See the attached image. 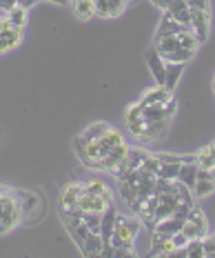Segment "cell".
<instances>
[{
	"instance_id": "obj_19",
	"label": "cell",
	"mask_w": 215,
	"mask_h": 258,
	"mask_svg": "<svg viewBox=\"0 0 215 258\" xmlns=\"http://www.w3.org/2000/svg\"><path fill=\"white\" fill-rule=\"evenodd\" d=\"M102 245H104V238H102V234L100 232H91L87 238H84V243H82V247H80V251H82L84 256H100Z\"/></svg>"
},
{
	"instance_id": "obj_35",
	"label": "cell",
	"mask_w": 215,
	"mask_h": 258,
	"mask_svg": "<svg viewBox=\"0 0 215 258\" xmlns=\"http://www.w3.org/2000/svg\"><path fill=\"white\" fill-rule=\"evenodd\" d=\"M171 240H173V243H175L177 249H182V247H186V243H189V238H186V234L182 232V229H180V232H175L173 236H171Z\"/></svg>"
},
{
	"instance_id": "obj_17",
	"label": "cell",
	"mask_w": 215,
	"mask_h": 258,
	"mask_svg": "<svg viewBox=\"0 0 215 258\" xmlns=\"http://www.w3.org/2000/svg\"><path fill=\"white\" fill-rule=\"evenodd\" d=\"M16 198H18V205H20V212H23V218L29 216L36 207H38L40 198L38 194L34 191H27V189H16Z\"/></svg>"
},
{
	"instance_id": "obj_28",
	"label": "cell",
	"mask_w": 215,
	"mask_h": 258,
	"mask_svg": "<svg viewBox=\"0 0 215 258\" xmlns=\"http://www.w3.org/2000/svg\"><path fill=\"white\" fill-rule=\"evenodd\" d=\"M191 191H193V196L195 198H206V196H211V194L215 191V182L211 178H197L195 185L191 187Z\"/></svg>"
},
{
	"instance_id": "obj_20",
	"label": "cell",
	"mask_w": 215,
	"mask_h": 258,
	"mask_svg": "<svg viewBox=\"0 0 215 258\" xmlns=\"http://www.w3.org/2000/svg\"><path fill=\"white\" fill-rule=\"evenodd\" d=\"M169 125H171V120L149 122V127H147V138H144V141H149V143H160V141H164L166 134H169Z\"/></svg>"
},
{
	"instance_id": "obj_4",
	"label": "cell",
	"mask_w": 215,
	"mask_h": 258,
	"mask_svg": "<svg viewBox=\"0 0 215 258\" xmlns=\"http://www.w3.org/2000/svg\"><path fill=\"white\" fill-rule=\"evenodd\" d=\"M76 152L82 160V165H87L91 169H102V154L98 141H84L82 136L76 138Z\"/></svg>"
},
{
	"instance_id": "obj_42",
	"label": "cell",
	"mask_w": 215,
	"mask_h": 258,
	"mask_svg": "<svg viewBox=\"0 0 215 258\" xmlns=\"http://www.w3.org/2000/svg\"><path fill=\"white\" fill-rule=\"evenodd\" d=\"M211 180L215 182V165H213V167H211Z\"/></svg>"
},
{
	"instance_id": "obj_23",
	"label": "cell",
	"mask_w": 215,
	"mask_h": 258,
	"mask_svg": "<svg viewBox=\"0 0 215 258\" xmlns=\"http://www.w3.org/2000/svg\"><path fill=\"white\" fill-rule=\"evenodd\" d=\"M177 180H180L182 185H186V187L191 189V187L195 185V180H197V163H182Z\"/></svg>"
},
{
	"instance_id": "obj_5",
	"label": "cell",
	"mask_w": 215,
	"mask_h": 258,
	"mask_svg": "<svg viewBox=\"0 0 215 258\" xmlns=\"http://www.w3.org/2000/svg\"><path fill=\"white\" fill-rule=\"evenodd\" d=\"M182 232L186 234L189 240L208 236V220H206V216H204V212L200 207H193L189 212V218H186L184 225H182Z\"/></svg>"
},
{
	"instance_id": "obj_16",
	"label": "cell",
	"mask_w": 215,
	"mask_h": 258,
	"mask_svg": "<svg viewBox=\"0 0 215 258\" xmlns=\"http://www.w3.org/2000/svg\"><path fill=\"white\" fill-rule=\"evenodd\" d=\"M116 218H118L116 205H109L104 212H102L100 234H102V238H104V243H111V234H114V227H116Z\"/></svg>"
},
{
	"instance_id": "obj_7",
	"label": "cell",
	"mask_w": 215,
	"mask_h": 258,
	"mask_svg": "<svg viewBox=\"0 0 215 258\" xmlns=\"http://www.w3.org/2000/svg\"><path fill=\"white\" fill-rule=\"evenodd\" d=\"M109 205H114V198H104V196H93V194L82 191L78 198V209L80 214H89V212H98L102 214Z\"/></svg>"
},
{
	"instance_id": "obj_14",
	"label": "cell",
	"mask_w": 215,
	"mask_h": 258,
	"mask_svg": "<svg viewBox=\"0 0 215 258\" xmlns=\"http://www.w3.org/2000/svg\"><path fill=\"white\" fill-rule=\"evenodd\" d=\"M120 143H125V134H122L120 129H116V127H109V129H106V132L98 138V145H100V154H102V158H104V156L109 154L114 147H118Z\"/></svg>"
},
{
	"instance_id": "obj_13",
	"label": "cell",
	"mask_w": 215,
	"mask_h": 258,
	"mask_svg": "<svg viewBox=\"0 0 215 258\" xmlns=\"http://www.w3.org/2000/svg\"><path fill=\"white\" fill-rule=\"evenodd\" d=\"M173 98V91L166 89L164 85H155V87L147 89L140 98V105H164Z\"/></svg>"
},
{
	"instance_id": "obj_41",
	"label": "cell",
	"mask_w": 215,
	"mask_h": 258,
	"mask_svg": "<svg viewBox=\"0 0 215 258\" xmlns=\"http://www.w3.org/2000/svg\"><path fill=\"white\" fill-rule=\"evenodd\" d=\"M49 3H56V5H67L69 0H49Z\"/></svg>"
},
{
	"instance_id": "obj_32",
	"label": "cell",
	"mask_w": 215,
	"mask_h": 258,
	"mask_svg": "<svg viewBox=\"0 0 215 258\" xmlns=\"http://www.w3.org/2000/svg\"><path fill=\"white\" fill-rule=\"evenodd\" d=\"M180 167H182V163H166V165H160L158 176H160V178L175 180L177 176H180Z\"/></svg>"
},
{
	"instance_id": "obj_40",
	"label": "cell",
	"mask_w": 215,
	"mask_h": 258,
	"mask_svg": "<svg viewBox=\"0 0 215 258\" xmlns=\"http://www.w3.org/2000/svg\"><path fill=\"white\" fill-rule=\"evenodd\" d=\"M9 23H7V18H3V16H0V29H3V27H7Z\"/></svg>"
},
{
	"instance_id": "obj_27",
	"label": "cell",
	"mask_w": 215,
	"mask_h": 258,
	"mask_svg": "<svg viewBox=\"0 0 215 258\" xmlns=\"http://www.w3.org/2000/svg\"><path fill=\"white\" fill-rule=\"evenodd\" d=\"M147 156L149 152H144V149H129V154H127V158L122 160V163L127 165V169H140L144 165V160H147Z\"/></svg>"
},
{
	"instance_id": "obj_43",
	"label": "cell",
	"mask_w": 215,
	"mask_h": 258,
	"mask_svg": "<svg viewBox=\"0 0 215 258\" xmlns=\"http://www.w3.org/2000/svg\"><path fill=\"white\" fill-rule=\"evenodd\" d=\"M211 149H213V156H215V143H213V145H211Z\"/></svg>"
},
{
	"instance_id": "obj_11",
	"label": "cell",
	"mask_w": 215,
	"mask_h": 258,
	"mask_svg": "<svg viewBox=\"0 0 215 258\" xmlns=\"http://www.w3.org/2000/svg\"><path fill=\"white\" fill-rule=\"evenodd\" d=\"M20 42H23V29L12 27V25H7V27L0 29V53L16 49Z\"/></svg>"
},
{
	"instance_id": "obj_12",
	"label": "cell",
	"mask_w": 215,
	"mask_h": 258,
	"mask_svg": "<svg viewBox=\"0 0 215 258\" xmlns=\"http://www.w3.org/2000/svg\"><path fill=\"white\" fill-rule=\"evenodd\" d=\"M129 149H131V147H129V145H127V141H125V143H120V145H118V147H114L109 154L104 156V158H102V169H100V171H109V174H114L118 165H120L122 160L127 158Z\"/></svg>"
},
{
	"instance_id": "obj_24",
	"label": "cell",
	"mask_w": 215,
	"mask_h": 258,
	"mask_svg": "<svg viewBox=\"0 0 215 258\" xmlns=\"http://www.w3.org/2000/svg\"><path fill=\"white\" fill-rule=\"evenodd\" d=\"M73 12L80 20H89L95 16V0H73Z\"/></svg>"
},
{
	"instance_id": "obj_22",
	"label": "cell",
	"mask_w": 215,
	"mask_h": 258,
	"mask_svg": "<svg viewBox=\"0 0 215 258\" xmlns=\"http://www.w3.org/2000/svg\"><path fill=\"white\" fill-rule=\"evenodd\" d=\"M7 23L12 25V27H18V29H25V25H27V20H29V9H25V7H20V5H16V7L9 12L7 16Z\"/></svg>"
},
{
	"instance_id": "obj_33",
	"label": "cell",
	"mask_w": 215,
	"mask_h": 258,
	"mask_svg": "<svg viewBox=\"0 0 215 258\" xmlns=\"http://www.w3.org/2000/svg\"><path fill=\"white\" fill-rule=\"evenodd\" d=\"M84 223L89 225L91 232H100V225H102V214L98 212H89V214H82Z\"/></svg>"
},
{
	"instance_id": "obj_8",
	"label": "cell",
	"mask_w": 215,
	"mask_h": 258,
	"mask_svg": "<svg viewBox=\"0 0 215 258\" xmlns=\"http://www.w3.org/2000/svg\"><path fill=\"white\" fill-rule=\"evenodd\" d=\"M191 29L200 42H206L208 29H211V14L208 9H193L191 12Z\"/></svg>"
},
{
	"instance_id": "obj_36",
	"label": "cell",
	"mask_w": 215,
	"mask_h": 258,
	"mask_svg": "<svg viewBox=\"0 0 215 258\" xmlns=\"http://www.w3.org/2000/svg\"><path fill=\"white\" fill-rule=\"evenodd\" d=\"M18 5V0H0V14H9Z\"/></svg>"
},
{
	"instance_id": "obj_21",
	"label": "cell",
	"mask_w": 215,
	"mask_h": 258,
	"mask_svg": "<svg viewBox=\"0 0 215 258\" xmlns=\"http://www.w3.org/2000/svg\"><path fill=\"white\" fill-rule=\"evenodd\" d=\"M175 256H186V258H204V238H193L186 243V247L175 251Z\"/></svg>"
},
{
	"instance_id": "obj_38",
	"label": "cell",
	"mask_w": 215,
	"mask_h": 258,
	"mask_svg": "<svg viewBox=\"0 0 215 258\" xmlns=\"http://www.w3.org/2000/svg\"><path fill=\"white\" fill-rule=\"evenodd\" d=\"M182 163H197V156H195V154H186V156H182Z\"/></svg>"
},
{
	"instance_id": "obj_29",
	"label": "cell",
	"mask_w": 215,
	"mask_h": 258,
	"mask_svg": "<svg viewBox=\"0 0 215 258\" xmlns=\"http://www.w3.org/2000/svg\"><path fill=\"white\" fill-rule=\"evenodd\" d=\"M109 127H111L109 122H91V125L84 129V132L80 134V136H82L84 141H98V138H100Z\"/></svg>"
},
{
	"instance_id": "obj_6",
	"label": "cell",
	"mask_w": 215,
	"mask_h": 258,
	"mask_svg": "<svg viewBox=\"0 0 215 258\" xmlns=\"http://www.w3.org/2000/svg\"><path fill=\"white\" fill-rule=\"evenodd\" d=\"M82 191H84V182H78V180L67 182L60 191V198H58L60 212H73V209L78 207V198Z\"/></svg>"
},
{
	"instance_id": "obj_39",
	"label": "cell",
	"mask_w": 215,
	"mask_h": 258,
	"mask_svg": "<svg viewBox=\"0 0 215 258\" xmlns=\"http://www.w3.org/2000/svg\"><path fill=\"white\" fill-rule=\"evenodd\" d=\"M18 5L20 7H25V9H31L36 5V0H18Z\"/></svg>"
},
{
	"instance_id": "obj_31",
	"label": "cell",
	"mask_w": 215,
	"mask_h": 258,
	"mask_svg": "<svg viewBox=\"0 0 215 258\" xmlns=\"http://www.w3.org/2000/svg\"><path fill=\"white\" fill-rule=\"evenodd\" d=\"M120 198L131 207V203L138 198V185H133V182H120Z\"/></svg>"
},
{
	"instance_id": "obj_2",
	"label": "cell",
	"mask_w": 215,
	"mask_h": 258,
	"mask_svg": "<svg viewBox=\"0 0 215 258\" xmlns=\"http://www.w3.org/2000/svg\"><path fill=\"white\" fill-rule=\"evenodd\" d=\"M20 220H23V212H20L18 198H16V189H12L0 201V234L14 229Z\"/></svg>"
},
{
	"instance_id": "obj_37",
	"label": "cell",
	"mask_w": 215,
	"mask_h": 258,
	"mask_svg": "<svg viewBox=\"0 0 215 258\" xmlns=\"http://www.w3.org/2000/svg\"><path fill=\"white\" fill-rule=\"evenodd\" d=\"M151 3H153L158 9H162V12H164V9L169 7V3H171V0H151Z\"/></svg>"
},
{
	"instance_id": "obj_26",
	"label": "cell",
	"mask_w": 215,
	"mask_h": 258,
	"mask_svg": "<svg viewBox=\"0 0 215 258\" xmlns=\"http://www.w3.org/2000/svg\"><path fill=\"white\" fill-rule=\"evenodd\" d=\"M84 191L87 194H93V196H104V198H114L111 196V189L104 180L100 178H91V180H84Z\"/></svg>"
},
{
	"instance_id": "obj_25",
	"label": "cell",
	"mask_w": 215,
	"mask_h": 258,
	"mask_svg": "<svg viewBox=\"0 0 215 258\" xmlns=\"http://www.w3.org/2000/svg\"><path fill=\"white\" fill-rule=\"evenodd\" d=\"M193 56H195V51H191V49H186V47L177 45L173 51L164 53L162 58H164V62H191Z\"/></svg>"
},
{
	"instance_id": "obj_34",
	"label": "cell",
	"mask_w": 215,
	"mask_h": 258,
	"mask_svg": "<svg viewBox=\"0 0 215 258\" xmlns=\"http://www.w3.org/2000/svg\"><path fill=\"white\" fill-rule=\"evenodd\" d=\"M204 256H206V258L215 256V240H213V236H204Z\"/></svg>"
},
{
	"instance_id": "obj_30",
	"label": "cell",
	"mask_w": 215,
	"mask_h": 258,
	"mask_svg": "<svg viewBox=\"0 0 215 258\" xmlns=\"http://www.w3.org/2000/svg\"><path fill=\"white\" fill-rule=\"evenodd\" d=\"M195 156H197V167H202V169H211L213 165H215V156H213L211 145H206V147H202V149H200V152H197Z\"/></svg>"
},
{
	"instance_id": "obj_44",
	"label": "cell",
	"mask_w": 215,
	"mask_h": 258,
	"mask_svg": "<svg viewBox=\"0 0 215 258\" xmlns=\"http://www.w3.org/2000/svg\"><path fill=\"white\" fill-rule=\"evenodd\" d=\"M213 240H215V234H213Z\"/></svg>"
},
{
	"instance_id": "obj_10",
	"label": "cell",
	"mask_w": 215,
	"mask_h": 258,
	"mask_svg": "<svg viewBox=\"0 0 215 258\" xmlns=\"http://www.w3.org/2000/svg\"><path fill=\"white\" fill-rule=\"evenodd\" d=\"M127 12V0H95V16L100 18H118Z\"/></svg>"
},
{
	"instance_id": "obj_15",
	"label": "cell",
	"mask_w": 215,
	"mask_h": 258,
	"mask_svg": "<svg viewBox=\"0 0 215 258\" xmlns=\"http://www.w3.org/2000/svg\"><path fill=\"white\" fill-rule=\"evenodd\" d=\"M166 14L171 16V18H175L177 23H182V25H191V5L186 3V0H171L169 3V7L164 9Z\"/></svg>"
},
{
	"instance_id": "obj_1",
	"label": "cell",
	"mask_w": 215,
	"mask_h": 258,
	"mask_svg": "<svg viewBox=\"0 0 215 258\" xmlns=\"http://www.w3.org/2000/svg\"><path fill=\"white\" fill-rule=\"evenodd\" d=\"M140 227H142L140 218L118 214L114 234H111V245H114L116 249H131L133 251V245H136V238L140 234Z\"/></svg>"
},
{
	"instance_id": "obj_18",
	"label": "cell",
	"mask_w": 215,
	"mask_h": 258,
	"mask_svg": "<svg viewBox=\"0 0 215 258\" xmlns=\"http://www.w3.org/2000/svg\"><path fill=\"white\" fill-rule=\"evenodd\" d=\"M186 62H166V74H164V87L173 91L180 83L182 74H184Z\"/></svg>"
},
{
	"instance_id": "obj_3",
	"label": "cell",
	"mask_w": 215,
	"mask_h": 258,
	"mask_svg": "<svg viewBox=\"0 0 215 258\" xmlns=\"http://www.w3.org/2000/svg\"><path fill=\"white\" fill-rule=\"evenodd\" d=\"M125 120H127L129 134H131L133 138H138V141H144V138H147L149 122H147V118H144V109H142V105H140V100L127 107Z\"/></svg>"
},
{
	"instance_id": "obj_9",
	"label": "cell",
	"mask_w": 215,
	"mask_h": 258,
	"mask_svg": "<svg viewBox=\"0 0 215 258\" xmlns=\"http://www.w3.org/2000/svg\"><path fill=\"white\" fill-rule=\"evenodd\" d=\"M144 60H147L149 69H151V74H153V78H155V85H164L166 62H164V58L160 56V51L155 49V45L149 51H144Z\"/></svg>"
}]
</instances>
